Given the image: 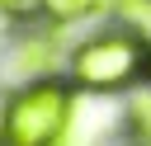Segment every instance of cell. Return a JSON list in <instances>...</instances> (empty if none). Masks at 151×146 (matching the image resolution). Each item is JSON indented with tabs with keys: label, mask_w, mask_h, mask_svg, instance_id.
Segmentation results:
<instances>
[{
	"label": "cell",
	"mask_w": 151,
	"mask_h": 146,
	"mask_svg": "<svg viewBox=\"0 0 151 146\" xmlns=\"http://www.w3.org/2000/svg\"><path fill=\"white\" fill-rule=\"evenodd\" d=\"M146 61H151V38L113 19L71 42L61 75L76 85V94L109 99V94H137L146 85Z\"/></svg>",
	"instance_id": "obj_1"
},
{
	"label": "cell",
	"mask_w": 151,
	"mask_h": 146,
	"mask_svg": "<svg viewBox=\"0 0 151 146\" xmlns=\"http://www.w3.org/2000/svg\"><path fill=\"white\" fill-rule=\"evenodd\" d=\"M80 94L66 75H38L5 94L0 104V146H61L76 127Z\"/></svg>",
	"instance_id": "obj_2"
},
{
	"label": "cell",
	"mask_w": 151,
	"mask_h": 146,
	"mask_svg": "<svg viewBox=\"0 0 151 146\" xmlns=\"http://www.w3.org/2000/svg\"><path fill=\"white\" fill-rule=\"evenodd\" d=\"M118 9V0H42V19L57 28L85 24V19H109Z\"/></svg>",
	"instance_id": "obj_3"
},
{
	"label": "cell",
	"mask_w": 151,
	"mask_h": 146,
	"mask_svg": "<svg viewBox=\"0 0 151 146\" xmlns=\"http://www.w3.org/2000/svg\"><path fill=\"white\" fill-rule=\"evenodd\" d=\"M127 146H151V89L142 85L127 104H123V122H118Z\"/></svg>",
	"instance_id": "obj_4"
},
{
	"label": "cell",
	"mask_w": 151,
	"mask_h": 146,
	"mask_svg": "<svg viewBox=\"0 0 151 146\" xmlns=\"http://www.w3.org/2000/svg\"><path fill=\"white\" fill-rule=\"evenodd\" d=\"M0 14L5 19H42V0H0Z\"/></svg>",
	"instance_id": "obj_5"
},
{
	"label": "cell",
	"mask_w": 151,
	"mask_h": 146,
	"mask_svg": "<svg viewBox=\"0 0 151 146\" xmlns=\"http://www.w3.org/2000/svg\"><path fill=\"white\" fill-rule=\"evenodd\" d=\"M146 89H151V61H146Z\"/></svg>",
	"instance_id": "obj_6"
}]
</instances>
